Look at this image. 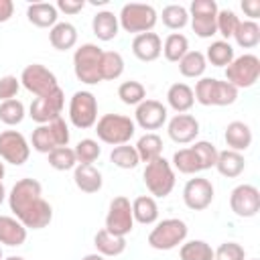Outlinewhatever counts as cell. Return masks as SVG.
<instances>
[{"label": "cell", "instance_id": "cell-17", "mask_svg": "<svg viewBox=\"0 0 260 260\" xmlns=\"http://www.w3.org/2000/svg\"><path fill=\"white\" fill-rule=\"evenodd\" d=\"M213 195H215V191H213L211 181L203 179V177H193L183 187V203L193 211L207 209L213 201Z\"/></svg>", "mask_w": 260, "mask_h": 260}, {"label": "cell", "instance_id": "cell-46", "mask_svg": "<svg viewBox=\"0 0 260 260\" xmlns=\"http://www.w3.org/2000/svg\"><path fill=\"white\" fill-rule=\"evenodd\" d=\"M199 158V165H201V171H207L211 167H215V160H217V148L207 142V140H195V144L191 146Z\"/></svg>", "mask_w": 260, "mask_h": 260}, {"label": "cell", "instance_id": "cell-19", "mask_svg": "<svg viewBox=\"0 0 260 260\" xmlns=\"http://www.w3.org/2000/svg\"><path fill=\"white\" fill-rule=\"evenodd\" d=\"M167 134L177 144L195 142L199 136V120L191 114H175L167 124Z\"/></svg>", "mask_w": 260, "mask_h": 260}, {"label": "cell", "instance_id": "cell-41", "mask_svg": "<svg viewBox=\"0 0 260 260\" xmlns=\"http://www.w3.org/2000/svg\"><path fill=\"white\" fill-rule=\"evenodd\" d=\"M26 116L24 104L20 100H6L0 102V122H4L6 126H18Z\"/></svg>", "mask_w": 260, "mask_h": 260}, {"label": "cell", "instance_id": "cell-47", "mask_svg": "<svg viewBox=\"0 0 260 260\" xmlns=\"http://www.w3.org/2000/svg\"><path fill=\"white\" fill-rule=\"evenodd\" d=\"M213 260H246V250L238 242H223L213 250Z\"/></svg>", "mask_w": 260, "mask_h": 260}, {"label": "cell", "instance_id": "cell-16", "mask_svg": "<svg viewBox=\"0 0 260 260\" xmlns=\"http://www.w3.org/2000/svg\"><path fill=\"white\" fill-rule=\"evenodd\" d=\"M230 207L238 217H254L260 211V191L258 187L244 183L232 189L230 193Z\"/></svg>", "mask_w": 260, "mask_h": 260}, {"label": "cell", "instance_id": "cell-49", "mask_svg": "<svg viewBox=\"0 0 260 260\" xmlns=\"http://www.w3.org/2000/svg\"><path fill=\"white\" fill-rule=\"evenodd\" d=\"M55 8H57V12L61 10L65 14H77L85 8V0H59L55 4Z\"/></svg>", "mask_w": 260, "mask_h": 260}, {"label": "cell", "instance_id": "cell-35", "mask_svg": "<svg viewBox=\"0 0 260 260\" xmlns=\"http://www.w3.org/2000/svg\"><path fill=\"white\" fill-rule=\"evenodd\" d=\"M207 69V61H205V55L201 51H187V55L179 61V71L183 77H189V79H195V77H201Z\"/></svg>", "mask_w": 260, "mask_h": 260}, {"label": "cell", "instance_id": "cell-32", "mask_svg": "<svg viewBox=\"0 0 260 260\" xmlns=\"http://www.w3.org/2000/svg\"><path fill=\"white\" fill-rule=\"evenodd\" d=\"M232 39L242 49H254L260 43V24L256 20H240Z\"/></svg>", "mask_w": 260, "mask_h": 260}, {"label": "cell", "instance_id": "cell-55", "mask_svg": "<svg viewBox=\"0 0 260 260\" xmlns=\"http://www.w3.org/2000/svg\"><path fill=\"white\" fill-rule=\"evenodd\" d=\"M2 260H24L22 256H8V258H2Z\"/></svg>", "mask_w": 260, "mask_h": 260}, {"label": "cell", "instance_id": "cell-53", "mask_svg": "<svg viewBox=\"0 0 260 260\" xmlns=\"http://www.w3.org/2000/svg\"><path fill=\"white\" fill-rule=\"evenodd\" d=\"M6 197H8V195H6V189H4V185L0 183V205L4 203V199H6Z\"/></svg>", "mask_w": 260, "mask_h": 260}, {"label": "cell", "instance_id": "cell-27", "mask_svg": "<svg viewBox=\"0 0 260 260\" xmlns=\"http://www.w3.org/2000/svg\"><path fill=\"white\" fill-rule=\"evenodd\" d=\"M167 104L171 110H175L177 114H185L193 108L195 104V95L193 89L187 83H173L167 91Z\"/></svg>", "mask_w": 260, "mask_h": 260}, {"label": "cell", "instance_id": "cell-50", "mask_svg": "<svg viewBox=\"0 0 260 260\" xmlns=\"http://www.w3.org/2000/svg\"><path fill=\"white\" fill-rule=\"evenodd\" d=\"M242 10L246 12V16H250V20L260 18V0H244Z\"/></svg>", "mask_w": 260, "mask_h": 260}, {"label": "cell", "instance_id": "cell-4", "mask_svg": "<svg viewBox=\"0 0 260 260\" xmlns=\"http://www.w3.org/2000/svg\"><path fill=\"white\" fill-rule=\"evenodd\" d=\"M142 179L152 197H160V199L169 197L171 191L175 189V169L165 156L146 162Z\"/></svg>", "mask_w": 260, "mask_h": 260}, {"label": "cell", "instance_id": "cell-29", "mask_svg": "<svg viewBox=\"0 0 260 260\" xmlns=\"http://www.w3.org/2000/svg\"><path fill=\"white\" fill-rule=\"evenodd\" d=\"M49 43L57 51H69L77 43V28L71 22H57L49 30Z\"/></svg>", "mask_w": 260, "mask_h": 260}, {"label": "cell", "instance_id": "cell-33", "mask_svg": "<svg viewBox=\"0 0 260 260\" xmlns=\"http://www.w3.org/2000/svg\"><path fill=\"white\" fill-rule=\"evenodd\" d=\"M203 55H205V61L211 63L213 67H228L236 57L234 47L228 41H213Z\"/></svg>", "mask_w": 260, "mask_h": 260}, {"label": "cell", "instance_id": "cell-44", "mask_svg": "<svg viewBox=\"0 0 260 260\" xmlns=\"http://www.w3.org/2000/svg\"><path fill=\"white\" fill-rule=\"evenodd\" d=\"M73 150H75L77 165H93V162L98 160V156L102 154V146H100L98 140H93V138H83V140H79Z\"/></svg>", "mask_w": 260, "mask_h": 260}, {"label": "cell", "instance_id": "cell-24", "mask_svg": "<svg viewBox=\"0 0 260 260\" xmlns=\"http://www.w3.org/2000/svg\"><path fill=\"white\" fill-rule=\"evenodd\" d=\"M215 169L221 177H228V179H236L244 173L246 169V158L242 152H236V150H221L217 152V160H215Z\"/></svg>", "mask_w": 260, "mask_h": 260}, {"label": "cell", "instance_id": "cell-25", "mask_svg": "<svg viewBox=\"0 0 260 260\" xmlns=\"http://www.w3.org/2000/svg\"><path fill=\"white\" fill-rule=\"evenodd\" d=\"M26 242V228L12 215H0V244L16 248Z\"/></svg>", "mask_w": 260, "mask_h": 260}, {"label": "cell", "instance_id": "cell-51", "mask_svg": "<svg viewBox=\"0 0 260 260\" xmlns=\"http://www.w3.org/2000/svg\"><path fill=\"white\" fill-rule=\"evenodd\" d=\"M14 14V2L12 0H0V22H8Z\"/></svg>", "mask_w": 260, "mask_h": 260}, {"label": "cell", "instance_id": "cell-36", "mask_svg": "<svg viewBox=\"0 0 260 260\" xmlns=\"http://www.w3.org/2000/svg\"><path fill=\"white\" fill-rule=\"evenodd\" d=\"M181 260H213V248L203 240L183 242L179 248Z\"/></svg>", "mask_w": 260, "mask_h": 260}, {"label": "cell", "instance_id": "cell-57", "mask_svg": "<svg viewBox=\"0 0 260 260\" xmlns=\"http://www.w3.org/2000/svg\"><path fill=\"white\" fill-rule=\"evenodd\" d=\"M252 260H258V258H252Z\"/></svg>", "mask_w": 260, "mask_h": 260}, {"label": "cell", "instance_id": "cell-39", "mask_svg": "<svg viewBox=\"0 0 260 260\" xmlns=\"http://www.w3.org/2000/svg\"><path fill=\"white\" fill-rule=\"evenodd\" d=\"M118 98L122 100V104L126 106H138L146 100V87L140 81H122L118 85Z\"/></svg>", "mask_w": 260, "mask_h": 260}, {"label": "cell", "instance_id": "cell-38", "mask_svg": "<svg viewBox=\"0 0 260 260\" xmlns=\"http://www.w3.org/2000/svg\"><path fill=\"white\" fill-rule=\"evenodd\" d=\"M124 73V59L118 51H104L102 55V81H114Z\"/></svg>", "mask_w": 260, "mask_h": 260}, {"label": "cell", "instance_id": "cell-54", "mask_svg": "<svg viewBox=\"0 0 260 260\" xmlns=\"http://www.w3.org/2000/svg\"><path fill=\"white\" fill-rule=\"evenodd\" d=\"M4 173H6V169H4V162H2V158H0V183H2V179H4Z\"/></svg>", "mask_w": 260, "mask_h": 260}, {"label": "cell", "instance_id": "cell-14", "mask_svg": "<svg viewBox=\"0 0 260 260\" xmlns=\"http://www.w3.org/2000/svg\"><path fill=\"white\" fill-rule=\"evenodd\" d=\"M30 156V144L18 130H4L0 132V158L8 165L20 167Z\"/></svg>", "mask_w": 260, "mask_h": 260}, {"label": "cell", "instance_id": "cell-13", "mask_svg": "<svg viewBox=\"0 0 260 260\" xmlns=\"http://www.w3.org/2000/svg\"><path fill=\"white\" fill-rule=\"evenodd\" d=\"M134 228V217H132V203L128 197L118 195L110 201L108 215H106V230L114 236L126 238Z\"/></svg>", "mask_w": 260, "mask_h": 260}, {"label": "cell", "instance_id": "cell-18", "mask_svg": "<svg viewBox=\"0 0 260 260\" xmlns=\"http://www.w3.org/2000/svg\"><path fill=\"white\" fill-rule=\"evenodd\" d=\"M169 112L167 106H162L158 100H144L136 106L134 112V124H138L142 130H158L167 122Z\"/></svg>", "mask_w": 260, "mask_h": 260}, {"label": "cell", "instance_id": "cell-2", "mask_svg": "<svg viewBox=\"0 0 260 260\" xmlns=\"http://www.w3.org/2000/svg\"><path fill=\"white\" fill-rule=\"evenodd\" d=\"M102 55L104 51L93 43H83L73 53L75 77L85 85H95L102 81Z\"/></svg>", "mask_w": 260, "mask_h": 260}, {"label": "cell", "instance_id": "cell-28", "mask_svg": "<svg viewBox=\"0 0 260 260\" xmlns=\"http://www.w3.org/2000/svg\"><path fill=\"white\" fill-rule=\"evenodd\" d=\"M93 246H95L98 254H102L104 258H108V256H120L126 250V238L114 236V234H110L104 228V230H100L93 236Z\"/></svg>", "mask_w": 260, "mask_h": 260}, {"label": "cell", "instance_id": "cell-26", "mask_svg": "<svg viewBox=\"0 0 260 260\" xmlns=\"http://www.w3.org/2000/svg\"><path fill=\"white\" fill-rule=\"evenodd\" d=\"M91 30L100 41H112L118 37L120 30V22L118 16L112 10H102L98 14H93L91 18Z\"/></svg>", "mask_w": 260, "mask_h": 260}, {"label": "cell", "instance_id": "cell-1", "mask_svg": "<svg viewBox=\"0 0 260 260\" xmlns=\"http://www.w3.org/2000/svg\"><path fill=\"white\" fill-rule=\"evenodd\" d=\"M8 205L14 217L26 230H43L53 219V207L43 199V187L37 179H20L8 193Z\"/></svg>", "mask_w": 260, "mask_h": 260}, {"label": "cell", "instance_id": "cell-45", "mask_svg": "<svg viewBox=\"0 0 260 260\" xmlns=\"http://www.w3.org/2000/svg\"><path fill=\"white\" fill-rule=\"evenodd\" d=\"M238 24H240V18H238V14H236L234 10H228V8L217 10L215 28H217V32L223 37V41H228V39H232V37H234V32H236Z\"/></svg>", "mask_w": 260, "mask_h": 260}, {"label": "cell", "instance_id": "cell-52", "mask_svg": "<svg viewBox=\"0 0 260 260\" xmlns=\"http://www.w3.org/2000/svg\"><path fill=\"white\" fill-rule=\"evenodd\" d=\"M81 260H106V258H104L102 254H98V252H95V254H85Z\"/></svg>", "mask_w": 260, "mask_h": 260}, {"label": "cell", "instance_id": "cell-5", "mask_svg": "<svg viewBox=\"0 0 260 260\" xmlns=\"http://www.w3.org/2000/svg\"><path fill=\"white\" fill-rule=\"evenodd\" d=\"M158 20L156 10L150 4H138V2H130L124 4L120 14H118V22L120 28L130 32V35H142V32H150L154 28Z\"/></svg>", "mask_w": 260, "mask_h": 260}, {"label": "cell", "instance_id": "cell-11", "mask_svg": "<svg viewBox=\"0 0 260 260\" xmlns=\"http://www.w3.org/2000/svg\"><path fill=\"white\" fill-rule=\"evenodd\" d=\"M217 4L215 0H193L189 6V20L191 28L199 39H211L217 35L215 18H217Z\"/></svg>", "mask_w": 260, "mask_h": 260}, {"label": "cell", "instance_id": "cell-10", "mask_svg": "<svg viewBox=\"0 0 260 260\" xmlns=\"http://www.w3.org/2000/svg\"><path fill=\"white\" fill-rule=\"evenodd\" d=\"M69 122L79 130H87V128L95 126V122H98V100L91 91L79 89L71 95V100H69Z\"/></svg>", "mask_w": 260, "mask_h": 260}, {"label": "cell", "instance_id": "cell-56", "mask_svg": "<svg viewBox=\"0 0 260 260\" xmlns=\"http://www.w3.org/2000/svg\"><path fill=\"white\" fill-rule=\"evenodd\" d=\"M2 258H4V256H2V246H0V260H2Z\"/></svg>", "mask_w": 260, "mask_h": 260}, {"label": "cell", "instance_id": "cell-7", "mask_svg": "<svg viewBox=\"0 0 260 260\" xmlns=\"http://www.w3.org/2000/svg\"><path fill=\"white\" fill-rule=\"evenodd\" d=\"M67 144H69V126L63 118H57L49 124H39L30 136V146L41 154H49L51 150Z\"/></svg>", "mask_w": 260, "mask_h": 260}, {"label": "cell", "instance_id": "cell-22", "mask_svg": "<svg viewBox=\"0 0 260 260\" xmlns=\"http://www.w3.org/2000/svg\"><path fill=\"white\" fill-rule=\"evenodd\" d=\"M73 181H75V187L83 193H98L104 185L102 171L95 169L93 165H77L73 169Z\"/></svg>", "mask_w": 260, "mask_h": 260}, {"label": "cell", "instance_id": "cell-23", "mask_svg": "<svg viewBox=\"0 0 260 260\" xmlns=\"http://www.w3.org/2000/svg\"><path fill=\"white\" fill-rule=\"evenodd\" d=\"M26 18L30 24L39 26V28H53L57 24L59 12L55 8V4L49 2H32L26 6Z\"/></svg>", "mask_w": 260, "mask_h": 260}, {"label": "cell", "instance_id": "cell-34", "mask_svg": "<svg viewBox=\"0 0 260 260\" xmlns=\"http://www.w3.org/2000/svg\"><path fill=\"white\" fill-rule=\"evenodd\" d=\"M189 51V41L181 32H171L162 43V55L171 63H179Z\"/></svg>", "mask_w": 260, "mask_h": 260}, {"label": "cell", "instance_id": "cell-48", "mask_svg": "<svg viewBox=\"0 0 260 260\" xmlns=\"http://www.w3.org/2000/svg\"><path fill=\"white\" fill-rule=\"evenodd\" d=\"M20 89V79L16 75H4L0 77V102L14 100Z\"/></svg>", "mask_w": 260, "mask_h": 260}, {"label": "cell", "instance_id": "cell-42", "mask_svg": "<svg viewBox=\"0 0 260 260\" xmlns=\"http://www.w3.org/2000/svg\"><path fill=\"white\" fill-rule=\"evenodd\" d=\"M110 160L118 167V169H136L140 158H138V152L134 146L130 144H120V146H114L112 152H110Z\"/></svg>", "mask_w": 260, "mask_h": 260}, {"label": "cell", "instance_id": "cell-37", "mask_svg": "<svg viewBox=\"0 0 260 260\" xmlns=\"http://www.w3.org/2000/svg\"><path fill=\"white\" fill-rule=\"evenodd\" d=\"M173 167L183 173V175H195V173H201V165H199V158L195 154V150L189 146V148H179L175 154H173Z\"/></svg>", "mask_w": 260, "mask_h": 260}, {"label": "cell", "instance_id": "cell-12", "mask_svg": "<svg viewBox=\"0 0 260 260\" xmlns=\"http://www.w3.org/2000/svg\"><path fill=\"white\" fill-rule=\"evenodd\" d=\"M18 79H20V85H22L26 91L35 93L37 98L49 95V93H53L55 89H59V83H57L55 73H53L51 69H47L45 65H41V63H30V65H26V67L22 69V73H20Z\"/></svg>", "mask_w": 260, "mask_h": 260}, {"label": "cell", "instance_id": "cell-15", "mask_svg": "<svg viewBox=\"0 0 260 260\" xmlns=\"http://www.w3.org/2000/svg\"><path fill=\"white\" fill-rule=\"evenodd\" d=\"M63 106H65V93L63 89H55L53 93L49 95H43V98H35L30 108H28V116L37 122V124H49L57 118H61V112H63Z\"/></svg>", "mask_w": 260, "mask_h": 260}, {"label": "cell", "instance_id": "cell-20", "mask_svg": "<svg viewBox=\"0 0 260 260\" xmlns=\"http://www.w3.org/2000/svg\"><path fill=\"white\" fill-rule=\"evenodd\" d=\"M132 53L136 59L144 61V63H150V61H156L162 53V41L156 32H142V35H136L132 39Z\"/></svg>", "mask_w": 260, "mask_h": 260}, {"label": "cell", "instance_id": "cell-6", "mask_svg": "<svg viewBox=\"0 0 260 260\" xmlns=\"http://www.w3.org/2000/svg\"><path fill=\"white\" fill-rule=\"evenodd\" d=\"M195 102L201 106H230L238 100V89L215 77H201L193 89Z\"/></svg>", "mask_w": 260, "mask_h": 260}, {"label": "cell", "instance_id": "cell-3", "mask_svg": "<svg viewBox=\"0 0 260 260\" xmlns=\"http://www.w3.org/2000/svg\"><path fill=\"white\" fill-rule=\"evenodd\" d=\"M95 134L102 142L110 146L128 144L130 138L136 134V124L128 116L122 114H104L95 122Z\"/></svg>", "mask_w": 260, "mask_h": 260}, {"label": "cell", "instance_id": "cell-40", "mask_svg": "<svg viewBox=\"0 0 260 260\" xmlns=\"http://www.w3.org/2000/svg\"><path fill=\"white\" fill-rule=\"evenodd\" d=\"M160 18H162V24H165L167 28H171V30H181V28L187 26V22H189V12H187V8L181 6V4H169V6L162 8Z\"/></svg>", "mask_w": 260, "mask_h": 260}, {"label": "cell", "instance_id": "cell-8", "mask_svg": "<svg viewBox=\"0 0 260 260\" xmlns=\"http://www.w3.org/2000/svg\"><path fill=\"white\" fill-rule=\"evenodd\" d=\"M187 234H189V228L183 219L167 217V219L158 221L152 228V232L148 234V246L154 248V250L167 252V250H173V248L181 246L185 242Z\"/></svg>", "mask_w": 260, "mask_h": 260}, {"label": "cell", "instance_id": "cell-43", "mask_svg": "<svg viewBox=\"0 0 260 260\" xmlns=\"http://www.w3.org/2000/svg\"><path fill=\"white\" fill-rule=\"evenodd\" d=\"M47 158H49V167H53L55 171H71L77 167L75 150L69 146H59V148L51 150L47 154Z\"/></svg>", "mask_w": 260, "mask_h": 260}, {"label": "cell", "instance_id": "cell-21", "mask_svg": "<svg viewBox=\"0 0 260 260\" xmlns=\"http://www.w3.org/2000/svg\"><path fill=\"white\" fill-rule=\"evenodd\" d=\"M223 140L228 144L230 150H236V152H242V150H248L250 144H252V130L246 122H240V120H234L225 126V132H223Z\"/></svg>", "mask_w": 260, "mask_h": 260}, {"label": "cell", "instance_id": "cell-31", "mask_svg": "<svg viewBox=\"0 0 260 260\" xmlns=\"http://www.w3.org/2000/svg\"><path fill=\"white\" fill-rule=\"evenodd\" d=\"M134 148L138 152L140 162H150V160L162 156V138L158 134H154V132H146L144 136L138 138Z\"/></svg>", "mask_w": 260, "mask_h": 260}, {"label": "cell", "instance_id": "cell-9", "mask_svg": "<svg viewBox=\"0 0 260 260\" xmlns=\"http://www.w3.org/2000/svg\"><path fill=\"white\" fill-rule=\"evenodd\" d=\"M260 77V59L252 53H244L234 57V61L225 67V81L236 89L252 87Z\"/></svg>", "mask_w": 260, "mask_h": 260}, {"label": "cell", "instance_id": "cell-30", "mask_svg": "<svg viewBox=\"0 0 260 260\" xmlns=\"http://www.w3.org/2000/svg\"><path fill=\"white\" fill-rule=\"evenodd\" d=\"M132 217L142 225H150L158 219V205L152 195H140L132 201Z\"/></svg>", "mask_w": 260, "mask_h": 260}]
</instances>
